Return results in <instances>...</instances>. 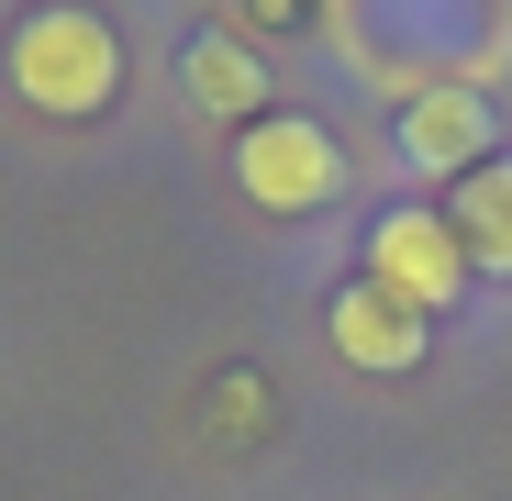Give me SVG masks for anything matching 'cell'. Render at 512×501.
Here are the masks:
<instances>
[{
	"label": "cell",
	"mask_w": 512,
	"mask_h": 501,
	"mask_svg": "<svg viewBox=\"0 0 512 501\" xmlns=\"http://www.w3.org/2000/svg\"><path fill=\"white\" fill-rule=\"evenodd\" d=\"M12 90H23L45 123L112 112V90H123V34H112L101 12H78V0H45V12L12 23Z\"/></svg>",
	"instance_id": "6da1fadb"
},
{
	"label": "cell",
	"mask_w": 512,
	"mask_h": 501,
	"mask_svg": "<svg viewBox=\"0 0 512 501\" xmlns=\"http://www.w3.org/2000/svg\"><path fill=\"white\" fill-rule=\"evenodd\" d=\"M234 179H245V201H256V212H323V201H334V179H346V156H334V134H323V123L268 112V123H245V134H234Z\"/></svg>",
	"instance_id": "7a4b0ae2"
},
{
	"label": "cell",
	"mask_w": 512,
	"mask_h": 501,
	"mask_svg": "<svg viewBox=\"0 0 512 501\" xmlns=\"http://www.w3.org/2000/svg\"><path fill=\"white\" fill-rule=\"evenodd\" d=\"M368 279L435 323L446 301H468V279H479V268H468V245H457V223H446V212H379V223H368Z\"/></svg>",
	"instance_id": "3957f363"
},
{
	"label": "cell",
	"mask_w": 512,
	"mask_h": 501,
	"mask_svg": "<svg viewBox=\"0 0 512 501\" xmlns=\"http://www.w3.org/2000/svg\"><path fill=\"white\" fill-rule=\"evenodd\" d=\"M323 334H334V357H346V368H368V379H401V368L423 357V334H435V323H423L412 301H390L379 279H346V290L323 301Z\"/></svg>",
	"instance_id": "277c9868"
},
{
	"label": "cell",
	"mask_w": 512,
	"mask_h": 501,
	"mask_svg": "<svg viewBox=\"0 0 512 501\" xmlns=\"http://www.w3.org/2000/svg\"><path fill=\"white\" fill-rule=\"evenodd\" d=\"M401 156H412V167H435V179L457 190L468 167L490 156V101H479V90H457V78L412 90V101H401Z\"/></svg>",
	"instance_id": "5b68a950"
},
{
	"label": "cell",
	"mask_w": 512,
	"mask_h": 501,
	"mask_svg": "<svg viewBox=\"0 0 512 501\" xmlns=\"http://www.w3.org/2000/svg\"><path fill=\"white\" fill-rule=\"evenodd\" d=\"M446 223H457V245H468V268L512 279V156H479V167H468V179L446 190Z\"/></svg>",
	"instance_id": "8992f818"
},
{
	"label": "cell",
	"mask_w": 512,
	"mask_h": 501,
	"mask_svg": "<svg viewBox=\"0 0 512 501\" xmlns=\"http://www.w3.org/2000/svg\"><path fill=\"white\" fill-rule=\"evenodd\" d=\"M190 101H201V112L256 123V101H268V67H256V45H245V34H201V45H190Z\"/></svg>",
	"instance_id": "52a82bcc"
}]
</instances>
